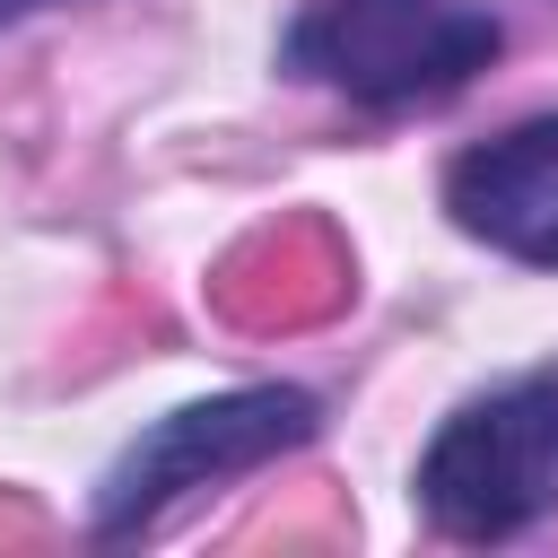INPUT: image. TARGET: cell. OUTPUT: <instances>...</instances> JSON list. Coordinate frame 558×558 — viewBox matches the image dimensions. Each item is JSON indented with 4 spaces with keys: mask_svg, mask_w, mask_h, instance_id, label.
<instances>
[{
    "mask_svg": "<svg viewBox=\"0 0 558 558\" xmlns=\"http://www.w3.org/2000/svg\"><path fill=\"white\" fill-rule=\"evenodd\" d=\"M506 26L471 0H314L288 35V61L357 105H427L488 70Z\"/></svg>",
    "mask_w": 558,
    "mask_h": 558,
    "instance_id": "obj_1",
    "label": "cell"
},
{
    "mask_svg": "<svg viewBox=\"0 0 558 558\" xmlns=\"http://www.w3.org/2000/svg\"><path fill=\"white\" fill-rule=\"evenodd\" d=\"M418 506L453 541H514L558 506V375L453 410L418 462Z\"/></svg>",
    "mask_w": 558,
    "mask_h": 558,
    "instance_id": "obj_2",
    "label": "cell"
},
{
    "mask_svg": "<svg viewBox=\"0 0 558 558\" xmlns=\"http://www.w3.org/2000/svg\"><path fill=\"white\" fill-rule=\"evenodd\" d=\"M314 436V401L288 392V384H253V392H218V401H192L174 418H157L96 488V532L122 541L131 523H148L157 506H174L183 488H209V480H235L288 445Z\"/></svg>",
    "mask_w": 558,
    "mask_h": 558,
    "instance_id": "obj_3",
    "label": "cell"
},
{
    "mask_svg": "<svg viewBox=\"0 0 558 558\" xmlns=\"http://www.w3.org/2000/svg\"><path fill=\"white\" fill-rule=\"evenodd\" d=\"M445 209L462 235L558 270V113L514 122L445 166Z\"/></svg>",
    "mask_w": 558,
    "mask_h": 558,
    "instance_id": "obj_4",
    "label": "cell"
},
{
    "mask_svg": "<svg viewBox=\"0 0 558 558\" xmlns=\"http://www.w3.org/2000/svg\"><path fill=\"white\" fill-rule=\"evenodd\" d=\"M26 9H44V0H0V26H9V17H26Z\"/></svg>",
    "mask_w": 558,
    "mask_h": 558,
    "instance_id": "obj_5",
    "label": "cell"
}]
</instances>
